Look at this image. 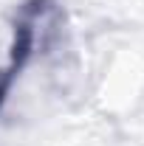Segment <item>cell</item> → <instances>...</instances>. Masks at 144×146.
Listing matches in <instances>:
<instances>
[{"mask_svg":"<svg viewBox=\"0 0 144 146\" xmlns=\"http://www.w3.org/2000/svg\"><path fill=\"white\" fill-rule=\"evenodd\" d=\"M11 76H14L11 68H0V101H3V96H6L9 84H11Z\"/></svg>","mask_w":144,"mask_h":146,"instance_id":"1","label":"cell"}]
</instances>
